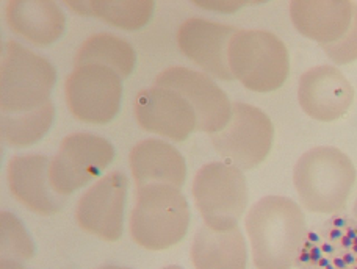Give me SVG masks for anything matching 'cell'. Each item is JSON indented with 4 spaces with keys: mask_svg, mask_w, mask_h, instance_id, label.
<instances>
[{
    "mask_svg": "<svg viewBox=\"0 0 357 269\" xmlns=\"http://www.w3.org/2000/svg\"><path fill=\"white\" fill-rule=\"evenodd\" d=\"M246 232L257 269H291L307 229L299 205L284 196H266L248 211Z\"/></svg>",
    "mask_w": 357,
    "mask_h": 269,
    "instance_id": "1",
    "label": "cell"
},
{
    "mask_svg": "<svg viewBox=\"0 0 357 269\" xmlns=\"http://www.w3.org/2000/svg\"><path fill=\"white\" fill-rule=\"evenodd\" d=\"M299 201L314 213H335L345 207L356 182L354 164L337 147L318 146L304 153L293 169Z\"/></svg>",
    "mask_w": 357,
    "mask_h": 269,
    "instance_id": "2",
    "label": "cell"
},
{
    "mask_svg": "<svg viewBox=\"0 0 357 269\" xmlns=\"http://www.w3.org/2000/svg\"><path fill=\"white\" fill-rule=\"evenodd\" d=\"M55 68L16 41L2 46L0 65V108L2 116H21L50 104L55 86Z\"/></svg>",
    "mask_w": 357,
    "mask_h": 269,
    "instance_id": "3",
    "label": "cell"
},
{
    "mask_svg": "<svg viewBox=\"0 0 357 269\" xmlns=\"http://www.w3.org/2000/svg\"><path fill=\"white\" fill-rule=\"evenodd\" d=\"M190 226V208L181 190L167 183L137 188L130 215V236L138 246L163 251L183 240Z\"/></svg>",
    "mask_w": 357,
    "mask_h": 269,
    "instance_id": "4",
    "label": "cell"
},
{
    "mask_svg": "<svg viewBox=\"0 0 357 269\" xmlns=\"http://www.w3.org/2000/svg\"><path fill=\"white\" fill-rule=\"evenodd\" d=\"M227 59L234 79L256 93L276 91L290 72L289 50L271 31L238 30L229 43Z\"/></svg>",
    "mask_w": 357,
    "mask_h": 269,
    "instance_id": "5",
    "label": "cell"
},
{
    "mask_svg": "<svg viewBox=\"0 0 357 269\" xmlns=\"http://www.w3.org/2000/svg\"><path fill=\"white\" fill-rule=\"evenodd\" d=\"M193 197L204 220L212 230L237 229L248 205V185L237 166L212 162L196 172Z\"/></svg>",
    "mask_w": 357,
    "mask_h": 269,
    "instance_id": "6",
    "label": "cell"
},
{
    "mask_svg": "<svg viewBox=\"0 0 357 269\" xmlns=\"http://www.w3.org/2000/svg\"><path fill=\"white\" fill-rule=\"evenodd\" d=\"M274 141L271 119L257 107L235 102L226 127L212 134L215 151L241 171L256 168L268 157Z\"/></svg>",
    "mask_w": 357,
    "mask_h": 269,
    "instance_id": "7",
    "label": "cell"
},
{
    "mask_svg": "<svg viewBox=\"0 0 357 269\" xmlns=\"http://www.w3.org/2000/svg\"><path fill=\"white\" fill-rule=\"evenodd\" d=\"M112 143L91 133H73L61 141L60 149L49 164L50 187L60 196L94 180L113 162Z\"/></svg>",
    "mask_w": 357,
    "mask_h": 269,
    "instance_id": "8",
    "label": "cell"
},
{
    "mask_svg": "<svg viewBox=\"0 0 357 269\" xmlns=\"http://www.w3.org/2000/svg\"><path fill=\"white\" fill-rule=\"evenodd\" d=\"M123 79L105 66L75 68L65 83L66 104L75 119L107 124L114 119L123 98Z\"/></svg>",
    "mask_w": 357,
    "mask_h": 269,
    "instance_id": "9",
    "label": "cell"
},
{
    "mask_svg": "<svg viewBox=\"0 0 357 269\" xmlns=\"http://www.w3.org/2000/svg\"><path fill=\"white\" fill-rule=\"evenodd\" d=\"M155 86L174 89L190 102L197 118V130L213 134L231 119V100L207 74L182 66L168 68L155 77Z\"/></svg>",
    "mask_w": 357,
    "mask_h": 269,
    "instance_id": "10",
    "label": "cell"
},
{
    "mask_svg": "<svg viewBox=\"0 0 357 269\" xmlns=\"http://www.w3.org/2000/svg\"><path fill=\"white\" fill-rule=\"evenodd\" d=\"M127 187L129 180L119 171L96 182L80 197L75 210L80 229L104 241H118L123 235Z\"/></svg>",
    "mask_w": 357,
    "mask_h": 269,
    "instance_id": "11",
    "label": "cell"
},
{
    "mask_svg": "<svg viewBox=\"0 0 357 269\" xmlns=\"http://www.w3.org/2000/svg\"><path fill=\"white\" fill-rule=\"evenodd\" d=\"M135 118L142 129L173 141L187 139L197 130V118L190 102L174 89L152 86L135 99Z\"/></svg>",
    "mask_w": 357,
    "mask_h": 269,
    "instance_id": "12",
    "label": "cell"
},
{
    "mask_svg": "<svg viewBox=\"0 0 357 269\" xmlns=\"http://www.w3.org/2000/svg\"><path fill=\"white\" fill-rule=\"evenodd\" d=\"M232 25L190 17L177 31V44L188 60L196 63L215 79L231 82L234 75L229 68L227 50L232 36L237 33Z\"/></svg>",
    "mask_w": 357,
    "mask_h": 269,
    "instance_id": "13",
    "label": "cell"
},
{
    "mask_svg": "<svg viewBox=\"0 0 357 269\" xmlns=\"http://www.w3.org/2000/svg\"><path fill=\"white\" fill-rule=\"evenodd\" d=\"M353 99L351 83L334 66L310 68L299 79L298 102L312 119L321 123L340 119L349 110Z\"/></svg>",
    "mask_w": 357,
    "mask_h": 269,
    "instance_id": "14",
    "label": "cell"
},
{
    "mask_svg": "<svg viewBox=\"0 0 357 269\" xmlns=\"http://www.w3.org/2000/svg\"><path fill=\"white\" fill-rule=\"evenodd\" d=\"M49 160L44 155H15L6 166L11 194L24 207L38 215L50 216L63 207V196L56 194L49 182Z\"/></svg>",
    "mask_w": 357,
    "mask_h": 269,
    "instance_id": "15",
    "label": "cell"
},
{
    "mask_svg": "<svg viewBox=\"0 0 357 269\" xmlns=\"http://www.w3.org/2000/svg\"><path fill=\"white\" fill-rule=\"evenodd\" d=\"M354 6L349 0H293L290 17L299 33L324 47L345 36L351 27Z\"/></svg>",
    "mask_w": 357,
    "mask_h": 269,
    "instance_id": "16",
    "label": "cell"
},
{
    "mask_svg": "<svg viewBox=\"0 0 357 269\" xmlns=\"http://www.w3.org/2000/svg\"><path fill=\"white\" fill-rule=\"evenodd\" d=\"M129 163L137 188L167 183L181 190L187 176V164L182 153L160 139H144L133 146Z\"/></svg>",
    "mask_w": 357,
    "mask_h": 269,
    "instance_id": "17",
    "label": "cell"
},
{
    "mask_svg": "<svg viewBox=\"0 0 357 269\" xmlns=\"http://www.w3.org/2000/svg\"><path fill=\"white\" fill-rule=\"evenodd\" d=\"M5 16L15 33L40 47L60 40L66 27L61 8L50 0H11L6 5Z\"/></svg>",
    "mask_w": 357,
    "mask_h": 269,
    "instance_id": "18",
    "label": "cell"
},
{
    "mask_svg": "<svg viewBox=\"0 0 357 269\" xmlns=\"http://www.w3.org/2000/svg\"><path fill=\"white\" fill-rule=\"evenodd\" d=\"M191 263L195 269H246L248 251L243 235L237 229H199L191 245Z\"/></svg>",
    "mask_w": 357,
    "mask_h": 269,
    "instance_id": "19",
    "label": "cell"
},
{
    "mask_svg": "<svg viewBox=\"0 0 357 269\" xmlns=\"http://www.w3.org/2000/svg\"><path fill=\"white\" fill-rule=\"evenodd\" d=\"M89 65L105 66L114 70L121 79H126L135 69L137 55L123 38L112 33H96L82 43L74 59V68Z\"/></svg>",
    "mask_w": 357,
    "mask_h": 269,
    "instance_id": "20",
    "label": "cell"
},
{
    "mask_svg": "<svg viewBox=\"0 0 357 269\" xmlns=\"http://www.w3.org/2000/svg\"><path fill=\"white\" fill-rule=\"evenodd\" d=\"M66 5L84 16L99 17L114 27L133 31L151 21L155 3L152 0H68Z\"/></svg>",
    "mask_w": 357,
    "mask_h": 269,
    "instance_id": "21",
    "label": "cell"
},
{
    "mask_svg": "<svg viewBox=\"0 0 357 269\" xmlns=\"http://www.w3.org/2000/svg\"><path fill=\"white\" fill-rule=\"evenodd\" d=\"M54 116L55 108L52 102L33 113L21 114V116H2L0 121L2 139L13 147H27L33 144L47 133Z\"/></svg>",
    "mask_w": 357,
    "mask_h": 269,
    "instance_id": "22",
    "label": "cell"
},
{
    "mask_svg": "<svg viewBox=\"0 0 357 269\" xmlns=\"http://www.w3.org/2000/svg\"><path fill=\"white\" fill-rule=\"evenodd\" d=\"M0 224H2V254H0L2 259H0V263L22 265L24 261L33 257V243L17 217L8 211H2Z\"/></svg>",
    "mask_w": 357,
    "mask_h": 269,
    "instance_id": "23",
    "label": "cell"
},
{
    "mask_svg": "<svg viewBox=\"0 0 357 269\" xmlns=\"http://www.w3.org/2000/svg\"><path fill=\"white\" fill-rule=\"evenodd\" d=\"M324 52L335 65H348L357 60V5L354 6V17L351 27L340 41L323 47Z\"/></svg>",
    "mask_w": 357,
    "mask_h": 269,
    "instance_id": "24",
    "label": "cell"
},
{
    "mask_svg": "<svg viewBox=\"0 0 357 269\" xmlns=\"http://www.w3.org/2000/svg\"><path fill=\"white\" fill-rule=\"evenodd\" d=\"M0 269H25L19 263H0Z\"/></svg>",
    "mask_w": 357,
    "mask_h": 269,
    "instance_id": "25",
    "label": "cell"
},
{
    "mask_svg": "<svg viewBox=\"0 0 357 269\" xmlns=\"http://www.w3.org/2000/svg\"><path fill=\"white\" fill-rule=\"evenodd\" d=\"M98 269H130V268H121V266H114V265H105V266H100Z\"/></svg>",
    "mask_w": 357,
    "mask_h": 269,
    "instance_id": "26",
    "label": "cell"
},
{
    "mask_svg": "<svg viewBox=\"0 0 357 269\" xmlns=\"http://www.w3.org/2000/svg\"><path fill=\"white\" fill-rule=\"evenodd\" d=\"M162 269H182V268L177 266V265H171V266H165V268H162Z\"/></svg>",
    "mask_w": 357,
    "mask_h": 269,
    "instance_id": "27",
    "label": "cell"
},
{
    "mask_svg": "<svg viewBox=\"0 0 357 269\" xmlns=\"http://www.w3.org/2000/svg\"><path fill=\"white\" fill-rule=\"evenodd\" d=\"M354 216H356V220H357V199L354 202Z\"/></svg>",
    "mask_w": 357,
    "mask_h": 269,
    "instance_id": "28",
    "label": "cell"
}]
</instances>
